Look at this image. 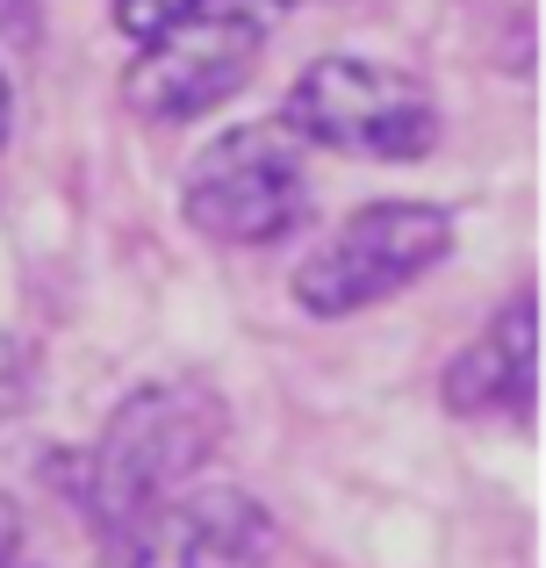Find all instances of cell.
Returning a JSON list of instances; mask_svg holds the SVG:
<instances>
[{"mask_svg": "<svg viewBox=\"0 0 546 568\" xmlns=\"http://www.w3.org/2000/svg\"><path fill=\"white\" fill-rule=\"evenodd\" d=\"M14 568H29V561H14Z\"/></svg>", "mask_w": 546, "mask_h": 568, "instance_id": "12", "label": "cell"}, {"mask_svg": "<svg viewBox=\"0 0 546 568\" xmlns=\"http://www.w3.org/2000/svg\"><path fill=\"white\" fill-rule=\"evenodd\" d=\"M209 0H109V22H115V37L123 43H158L166 29H181L187 14H202Z\"/></svg>", "mask_w": 546, "mask_h": 568, "instance_id": "8", "label": "cell"}, {"mask_svg": "<svg viewBox=\"0 0 546 568\" xmlns=\"http://www.w3.org/2000/svg\"><path fill=\"white\" fill-rule=\"evenodd\" d=\"M224 446H230V403L216 396V382L152 375L101 417L94 446L72 460V504H80L86 532H101L166 489L202 483L209 460H224Z\"/></svg>", "mask_w": 546, "mask_h": 568, "instance_id": "1", "label": "cell"}, {"mask_svg": "<svg viewBox=\"0 0 546 568\" xmlns=\"http://www.w3.org/2000/svg\"><path fill=\"white\" fill-rule=\"evenodd\" d=\"M446 260H453V209L446 202H410V194H381V202H360L352 216H338L302 252L288 295H295L302 317L338 324V317H360V310H381L395 295H410Z\"/></svg>", "mask_w": 546, "mask_h": 568, "instance_id": "3", "label": "cell"}, {"mask_svg": "<svg viewBox=\"0 0 546 568\" xmlns=\"http://www.w3.org/2000/svg\"><path fill=\"white\" fill-rule=\"evenodd\" d=\"M309 202H317L309 152L280 130V115L216 130L181 181V216L195 223V237L230 252H259L295 237L309 223Z\"/></svg>", "mask_w": 546, "mask_h": 568, "instance_id": "4", "label": "cell"}, {"mask_svg": "<svg viewBox=\"0 0 546 568\" xmlns=\"http://www.w3.org/2000/svg\"><path fill=\"white\" fill-rule=\"evenodd\" d=\"M274 14L253 0H209L202 14H187L181 29H166L158 43H144L123 72V109L144 123H195V115L224 109L253 87L259 58H267Z\"/></svg>", "mask_w": 546, "mask_h": 568, "instance_id": "6", "label": "cell"}, {"mask_svg": "<svg viewBox=\"0 0 546 568\" xmlns=\"http://www.w3.org/2000/svg\"><path fill=\"white\" fill-rule=\"evenodd\" d=\"M253 8H267V14H280V8H295V0H253Z\"/></svg>", "mask_w": 546, "mask_h": 568, "instance_id": "11", "label": "cell"}, {"mask_svg": "<svg viewBox=\"0 0 546 568\" xmlns=\"http://www.w3.org/2000/svg\"><path fill=\"white\" fill-rule=\"evenodd\" d=\"M280 130L302 152H346L374 166H418L439 152V101L418 72L360 51H323L288 80Z\"/></svg>", "mask_w": 546, "mask_h": 568, "instance_id": "2", "label": "cell"}, {"mask_svg": "<svg viewBox=\"0 0 546 568\" xmlns=\"http://www.w3.org/2000/svg\"><path fill=\"white\" fill-rule=\"evenodd\" d=\"M14 80H8V65H0V152H8V138H14Z\"/></svg>", "mask_w": 546, "mask_h": 568, "instance_id": "10", "label": "cell"}, {"mask_svg": "<svg viewBox=\"0 0 546 568\" xmlns=\"http://www.w3.org/2000/svg\"><path fill=\"white\" fill-rule=\"evenodd\" d=\"M539 353H546V310L539 288L525 281L439 367V410L461 417V425H525L539 410Z\"/></svg>", "mask_w": 546, "mask_h": 568, "instance_id": "7", "label": "cell"}, {"mask_svg": "<svg viewBox=\"0 0 546 568\" xmlns=\"http://www.w3.org/2000/svg\"><path fill=\"white\" fill-rule=\"evenodd\" d=\"M22 561V504L0 489V568H14Z\"/></svg>", "mask_w": 546, "mask_h": 568, "instance_id": "9", "label": "cell"}, {"mask_svg": "<svg viewBox=\"0 0 546 568\" xmlns=\"http://www.w3.org/2000/svg\"><path fill=\"white\" fill-rule=\"evenodd\" d=\"M101 568H274L280 526L238 483H187L94 532Z\"/></svg>", "mask_w": 546, "mask_h": 568, "instance_id": "5", "label": "cell"}]
</instances>
